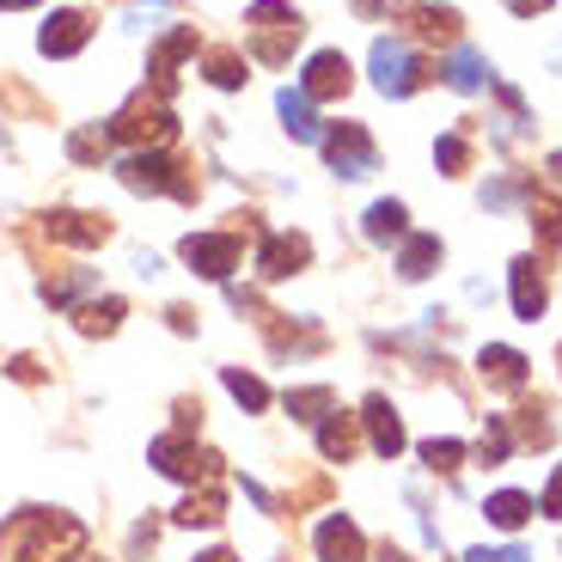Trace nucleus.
<instances>
[{"label":"nucleus","instance_id":"1","mask_svg":"<svg viewBox=\"0 0 562 562\" xmlns=\"http://www.w3.org/2000/svg\"><path fill=\"white\" fill-rule=\"evenodd\" d=\"M86 550V520L61 507H19L0 520V562H68Z\"/></svg>","mask_w":562,"mask_h":562},{"label":"nucleus","instance_id":"2","mask_svg":"<svg viewBox=\"0 0 562 562\" xmlns=\"http://www.w3.org/2000/svg\"><path fill=\"white\" fill-rule=\"evenodd\" d=\"M306 37V19L294 13V0H251V13H245V43H251V56L263 68H288Z\"/></svg>","mask_w":562,"mask_h":562},{"label":"nucleus","instance_id":"3","mask_svg":"<svg viewBox=\"0 0 562 562\" xmlns=\"http://www.w3.org/2000/svg\"><path fill=\"white\" fill-rule=\"evenodd\" d=\"M104 128H111V140H123L128 154H140V147H166V140L178 135V116H171V99H166V92L140 86L135 99H128Z\"/></svg>","mask_w":562,"mask_h":562},{"label":"nucleus","instance_id":"4","mask_svg":"<svg viewBox=\"0 0 562 562\" xmlns=\"http://www.w3.org/2000/svg\"><path fill=\"white\" fill-rule=\"evenodd\" d=\"M116 178L135 190V196H178V202H196V178L183 159H171L166 147H140V154L116 159Z\"/></svg>","mask_w":562,"mask_h":562},{"label":"nucleus","instance_id":"5","mask_svg":"<svg viewBox=\"0 0 562 562\" xmlns=\"http://www.w3.org/2000/svg\"><path fill=\"white\" fill-rule=\"evenodd\" d=\"M147 464H154L159 477L190 483V490H202V483H221V452L196 447L183 428H178V435H159L154 447H147Z\"/></svg>","mask_w":562,"mask_h":562},{"label":"nucleus","instance_id":"6","mask_svg":"<svg viewBox=\"0 0 562 562\" xmlns=\"http://www.w3.org/2000/svg\"><path fill=\"white\" fill-rule=\"evenodd\" d=\"M367 68H373V86H380L385 99H409V92H422V80H428L422 56L409 49V43H397V37H380V43H373Z\"/></svg>","mask_w":562,"mask_h":562},{"label":"nucleus","instance_id":"7","mask_svg":"<svg viewBox=\"0 0 562 562\" xmlns=\"http://www.w3.org/2000/svg\"><path fill=\"white\" fill-rule=\"evenodd\" d=\"M318 140H324V159H330L337 178H373L380 171V147H373V135L361 123H330Z\"/></svg>","mask_w":562,"mask_h":562},{"label":"nucleus","instance_id":"8","mask_svg":"<svg viewBox=\"0 0 562 562\" xmlns=\"http://www.w3.org/2000/svg\"><path fill=\"white\" fill-rule=\"evenodd\" d=\"M178 251H183V263L196 269V276L226 281L233 269H239V233H190Z\"/></svg>","mask_w":562,"mask_h":562},{"label":"nucleus","instance_id":"9","mask_svg":"<svg viewBox=\"0 0 562 562\" xmlns=\"http://www.w3.org/2000/svg\"><path fill=\"white\" fill-rule=\"evenodd\" d=\"M43 239L56 245H74V251H92V245L111 239V214H80V209H49L43 214Z\"/></svg>","mask_w":562,"mask_h":562},{"label":"nucleus","instance_id":"10","mask_svg":"<svg viewBox=\"0 0 562 562\" xmlns=\"http://www.w3.org/2000/svg\"><path fill=\"white\" fill-rule=\"evenodd\" d=\"M507 294H514V318H526V324L544 318L550 281H544V269H538V257H514V263H507Z\"/></svg>","mask_w":562,"mask_h":562},{"label":"nucleus","instance_id":"11","mask_svg":"<svg viewBox=\"0 0 562 562\" xmlns=\"http://www.w3.org/2000/svg\"><path fill=\"white\" fill-rule=\"evenodd\" d=\"M349 86H355V68L342 49H318V56L306 61V80H300V92H306L312 104H330V99H349Z\"/></svg>","mask_w":562,"mask_h":562},{"label":"nucleus","instance_id":"12","mask_svg":"<svg viewBox=\"0 0 562 562\" xmlns=\"http://www.w3.org/2000/svg\"><path fill=\"white\" fill-rule=\"evenodd\" d=\"M477 373L490 392H526V380H532V361H526L520 349H507V342H483L477 349Z\"/></svg>","mask_w":562,"mask_h":562},{"label":"nucleus","instance_id":"13","mask_svg":"<svg viewBox=\"0 0 562 562\" xmlns=\"http://www.w3.org/2000/svg\"><path fill=\"white\" fill-rule=\"evenodd\" d=\"M86 37H92V13L61 7V13H49V25L37 31V49H43V56H56V61H68V56H80V49H86Z\"/></svg>","mask_w":562,"mask_h":562},{"label":"nucleus","instance_id":"14","mask_svg":"<svg viewBox=\"0 0 562 562\" xmlns=\"http://www.w3.org/2000/svg\"><path fill=\"white\" fill-rule=\"evenodd\" d=\"M361 428H367V447L380 452V459H397V452H404V416L392 409L385 392H373L361 404Z\"/></svg>","mask_w":562,"mask_h":562},{"label":"nucleus","instance_id":"15","mask_svg":"<svg viewBox=\"0 0 562 562\" xmlns=\"http://www.w3.org/2000/svg\"><path fill=\"white\" fill-rule=\"evenodd\" d=\"M306 263H312V239H306V233H269L263 251H257L263 281H288V276H300Z\"/></svg>","mask_w":562,"mask_h":562},{"label":"nucleus","instance_id":"16","mask_svg":"<svg viewBox=\"0 0 562 562\" xmlns=\"http://www.w3.org/2000/svg\"><path fill=\"white\" fill-rule=\"evenodd\" d=\"M183 56H196V25H171L166 37L154 43V61H147V74H154V92H166L171 99V86H178V61Z\"/></svg>","mask_w":562,"mask_h":562},{"label":"nucleus","instance_id":"17","mask_svg":"<svg viewBox=\"0 0 562 562\" xmlns=\"http://www.w3.org/2000/svg\"><path fill=\"white\" fill-rule=\"evenodd\" d=\"M312 544H318L324 562H367V538H361V526H355L349 514H330Z\"/></svg>","mask_w":562,"mask_h":562},{"label":"nucleus","instance_id":"18","mask_svg":"<svg viewBox=\"0 0 562 562\" xmlns=\"http://www.w3.org/2000/svg\"><path fill=\"white\" fill-rule=\"evenodd\" d=\"M397 13H404V25L416 31L422 43H459V25H464V19L452 13V7H422V0H397Z\"/></svg>","mask_w":562,"mask_h":562},{"label":"nucleus","instance_id":"19","mask_svg":"<svg viewBox=\"0 0 562 562\" xmlns=\"http://www.w3.org/2000/svg\"><path fill=\"white\" fill-rule=\"evenodd\" d=\"M318 452L330 464H349L355 452H361V416H349V409H330V416L318 422Z\"/></svg>","mask_w":562,"mask_h":562},{"label":"nucleus","instance_id":"20","mask_svg":"<svg viewBox=\"0 0 562 562\" xmlns=\"http://www.w3.org/2000/svg\"><path fill=\"white\" fill-rule=\"evenodd\" d=\"M526 214H532V239H538V251H562V196H557V190H538V183H532V196H526Z\"/></svg>","mask_w":562,"mask_h":562},{"label":"nucleus","instance_id":"21","mask_svg":"<svg viewBox=\"0 0 562 562\" xmlns=\"http://www.w3.org/2000/svg\"><path fill=\"white\" fill-rule=\"evenodd\" d=\"M361 233H367L373 245H392V239H404V233H409V209H404L397 196H380L373 209L361 214Z\"/></svg>","mask_w":562,"mask_h":562},{"label":"nucleus","instance_id":"22","mask_svg":"<svg viewBox=\"0 0 562 562\" xmlns=\"http://www.w3.org/2000/svg\"><path fill=\"white\" fill-rule=\"evenodd\" d=\"M532 514H538V502H532L526 490H495L490 502H483V520L502 526V532H520V526L532 520Z\"/></svg>","mask_w":562,"mask_h":562},{"label":"nucleus","instance_id":"23","mask_svg":"<svg viewBox=\"0 0 562 562\" xmlns=\"http://www.w3.org/2000/svg\"><path fill=\"white\" fill-rule=\"evenodd\" d=\"M276 111H281V128H288L294 140H318L324 135L312 99H306V92H294V86H281V92H276Z\"/></svg>","mask_w":562,"mask_h":562},{"label":"nucleus","instance_id":"24","mask_svg":"<svg viewBox=\"0 0 562 562\" xmlns=\"http://www.w3.org/2000/svg\"><path fill=\"white\" fill-rule=\"evenodd\" d=\"M123 300L104 294V300H86V306H74V330L80 337H116V324H123Z\"/></svg>","mask_w":562,"mask_h":562},{"label":"nucleus","instance_id":"25","mask_svg":"<svg viewBox=\"0 0 562 562\" xmlns=\"http://www.w3.org/2000/svg\"><path fill=\"white\" fill-rule=\"evenodd\" d=\"M447 86H452V92H483V86H490V61H483L471 43H452V56H447Z\"/></svg>","mask_w":562,"mask_h":562},{"label":"nucleus","instance_id":"26","mask_svg":"<svg viewBox=\"0 0 562 562\" xmlns=\"http://www.w3.org/2000/svg\"><path fill=\"white\" fill-rule=\"evenodd\" d=\"M171 520H178V526H221V520H226V495H221V483H202V490H190Z\"/></svg>","mask_w":562,"mask_h":562},{"label":"nucleus","instance_id":"27","mask_svg":"<svg viewBox=\"0 0 562 562\" xmlns=\"http://www.w3.org/2000/svg\"><path fill=\"white\" fill-rule=\"evenodd\" d=\"M440 269V239L435 233H416V239H404V251H397V276L404 281H422Z\"/></svg>","mask_w":562,"mask_h":562},{"label":"nucleus","instance_id":"28","mask_svg":"<svg viewBox=\"0 0 562 562\" xmlns=\"http://www.w3.org/2000/svg\"><path fill=\"white\" fill-rule=\"evenodd\" d=\"M99 288V269H61V276H43V300L49 306H74L80 294Z\"/></svg>","mask_w":562,"mask_h":562},{"label":"nucleus","instance_id":"29","mask_svg":"<svg viewBox=\"0 0 562 562\" xmlns=\"http://www.w3.org/2000/svg\"><path fill=\"white\" fill-rule=\"evenodd\" d=\"M202 74H209L221 92H239V86L251 80V74H245V56H239V49H209V56H202Z\"/></svg>","mask_w":562,"mask_h":562},{"label":"nucleus","instance_id":"30","mask_svg":"<svg viewBox=\"0 0 562 562\" xmlns=\"http://www.w3.org/2000/svg\"><path fill=\"white\" fill-rule=\"evenodd\" d=\"M221 380H226V392L251 409V416H263V409H269V385L257 380V373H245V367H221Z\"/></svg>","mask_w":562,"mask_h":562},{"label":"nucleus","instance_id":"31","mask_svg":"<svg viewBox=\"0 0 562 562\" xmlns=\"http://www.w3.org/2000/svg\"><path fill=\"white\" fill-rule=\"evenodd\" d=\"M288 409H294L300 422H324L337 409V392H330V385H294V392H288Z\"/></svg>","mask_w":562,"mask_h":562},{"label":"nucleus","instance_id":"32","mask_svg":"<svg viewBox=\"0 0 562 562\" xmlns=\"http://www.w3.org/2000/svg\"><path fill=\"white\" fill-rule=\"evenodd\" d=\"M68 159H80V166H99V159H111V128L86 123L68 135Z\"/></svg>","mask_w":562,"mask_h":562},{"label":"nucleus","instance_id":"33","mask_svg":"<svg viewBox=\"0 0 562 562\" xmlns=\"http://www.w3.org/2000/svg\"><path fill=\"white\" fill-rule=\"evenodd\" d=\"M507 452H514V428H507V416H490L483 422V440H477V459L483 464H507Z\"/></svg>","mask_w":562,"mask_h":562},{"label":"nucleus","instance_id":"34","mask_svg":"<svg viewBox=\"0 0 562 562\" xmlns=\"http://www.w3.org/2000/svg\"><path fill=\"white\" fill-rule=\"evenodd\" d=\"M435 166L447 171V178L471 171V140H464V128H452V135H440V140H435Z\"/></svg>","mask_w":562,"mask_h":562},{"label":"nucleus","instance_id":"35","mask_svg":"<svg viewBox=\"0 0 562 562\" xmlns=\"http://www.w3.org/2000/svg\"><path fill=\"white\" fill-rule=\"evenodd\" d=\"M422 464H428V471H440V477H459L464 440H422Z\"/></svg>","mask_w":562,"mask_h":562},{"label":"nucleus","instance_id":"36","mask_svg":"<svg viewBox=\"0 0 562 562\" xmlns=\"http://www.w3.org/2000/svg\"><path fill=\"white\" fill-rule=\"evenodd\" d=\"M557 428H550V409L544 404H526L520 409V447H550Z\"/></svg>","mask_w":562,"mask_h":562},{"label":"nucleus","instance_id":"37","mask_svg":"<svg viewBox=\"0 0 562 562\" xmlns=\"http://www.w3.org/2000/svg\"><path fill=\"white\" fill-rule=\"evenodd\" d=\"M520 196H532V183H526V178H495V183H483V209H507V202H520Z\"/></svg>","mask_w":562,"mask_h":562},{"label":"nucleus","instance_id":"38","mask_svg":"<svg viewBox=\"0 0 562 562\" xmlns=\"http://www.w3.org/2000/svg\"><path fill=\"white\" fill-rule=\"evenodd\" d=\"M538 514H550V520H562V464H557V471H550L544 495H538Z\"/></svg>","mask_w":562,"mask_h":562},{"label":"nucleus","instance_id":"39","mask_svg":"<svg viewBox=\"0 0 562 562\" xmlns=\"http://www.w3.org/2000/svg\"><path fill=\"white\" fill-rule=\"evenodd\" d=\"M464 562H532L520 544H502V550H464Z\"/></svg>","mask_w":562,"mask_h":562},{"label":"nucleus","instance_id":"40","mask_svg":"<svg viewBox=\"0 0 562 562\" xmlns=\"http://www.w3.org/2000/svg\"><path fill=\"white\" fill-rule=\"evenodd\" d=\"M550 7H557V0H507V13L514 19H544Z\"/></svg>","mask_w":562,"mask_h":562},{"label":"nucleus","instance_id":"41","mask_svg":"<svg viewBox=\"0 0 562 562\" xmlns=\"http://www.w3.org/2000/svg\"><path fill=\"white\" fill-rule=\"evenodd\" d=\"M385 7H392V0H355V13H367V19H373V13H385Z\"/></svg>","mask_w":562,"mask_h":562},{"label":"nucleus","instance_id":"42","mask_svg":"<svg viewBox=\"0 0 562 562\" xmlns=\"http://www.w3.org/2000/svg\"><path fill=\"white\" fill-rule=\"evenodd\" d=\"M380 562H416V557H409V550H397V544H385V550H380Z\"/></svg>","mask_w":562,"mask_h":562},{"label":"nucleus","instance_id":"43","mask_svg":"<svg viewBox=\"0 0 562 562\" xmlns=\"http://www.w3.org/2000/svg\"><path fill=\"white\" fill-rule=\"evenodd\" d=\"M196 562H239V557H233V550H202Z\"/></svg>","mask_w":562,"mask_h":562},{"label":"nucleus","instance_id":"44","mask_svg":"<svg viewBox=\"0 0 562 562\" xmlns=\"http://www.w3.org/2000/svg\"><path fill=\"white\" fill-rule=\"evenodd\" d=\"M544 166H550V178H557V183H562V147H557V154H550V159H544Z\"/></svg>","mask_w":562,"mask_h":562},{"label":"nucleus","instance_id":"45","mask_svg":"<svg viewBox=\"0 0 562 562\" xmlns=\"http://www.w3.org/2000/svg\"><path fill=\"white\" fill-rule=\"evenodd\" d=\"M19 7H37V0H0V13H19Z\"/></svg>","mask_w":562,"mask_h":562},{"label":"nucleus","instance_id":"46","mask_svg":"<svg viewBox=\"0 0 562 562\" xmlns=\"http://www.w3.org/2000/svg\"><path fill=\"white\" fill-rule=\"evenodd\" d=\"M68 562H104V557H86V550H80V557H68Z\"/></svg>","mask_w":562,"mask_h":562},{"label":"nucleus","instance_id":"47","mask_svg":"<svg viewBox=\"0 0 562 562\" xmlns=\"http://www.w3.org/2000/svg\"><path fill=\"white\" fill-rule=\"evenodd\" d=\"M557 367H562V349H557Z\"/></svg>","mask_w":562,"mask_h":562}]
</instances>
